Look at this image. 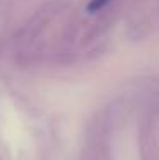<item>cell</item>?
Here are the masks:
<instances>
[{
    "instance_id": "obj_1",
    "label": "cell",
    "mask_w": 159,
    "mask_h": 160,
    "mask_svg": "<svg viewBox=\"0 0 159 160\" xmlns=\"http://www.w3.org/2000/svg\"><path fill=\"white\" fill-rule=\"evenodd\" d=\"M108 2H109V0H93L91 5H89V10H98V9H101L104 3H108Z\"/></svg>"
}]
</instances>
